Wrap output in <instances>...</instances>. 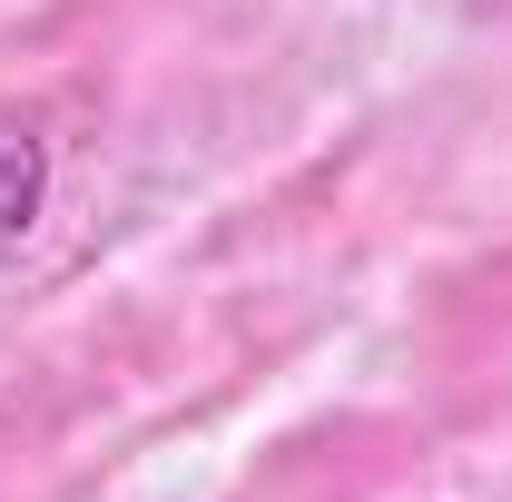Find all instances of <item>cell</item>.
Segmentation results:
<instances>
[{"label":"cell","instance_id":"1","mask_svg":"<svg viewBox=\"0 0 512 502\" xmlns=\"http://www.w3.org/2000/svg\"><path fill=\"white\" fill-rule=\"evenodd\" d=\"M40 207H50V138H40L30 119L0 109V266L30 247Z\"/></svg>","mask_w":512,"mask_h":502}]
</instances>
